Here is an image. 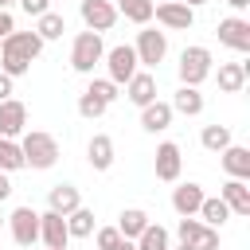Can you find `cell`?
<instances>
[{
    "label": "cell",
    "mask_w": 250,
    "mask_h": 250,
    "mask_svg": "<svg viewBox=\"0 0 250 250\" xmlns=\"http://www.w3.org/2000/svg\"><path fill=\"white\" fill-rule=\"evenodd\" d=\"M39 51H43V39L35 31H12L8 39H0V70L8 78H23L39 59Z\"/></svg>",
    "instance_id": "obj_1"
},
{
    "label": "cell",
    "mask_w": 250,
    "mask_h": 250,
    "mask_svg": "<svg viewBox=\"0 0 250 250\" xmlns=\"http://www.w3.org/2000/svg\"><path fill=\"white\" fill-rule=\"evenodd\" d=\"M20 137H23V141H20L23 168H39V172H47V168L59 164V141H55L51 133H43V129H23Z\"/></svg>",
    "instance_id": "obj_2"
},
{
    "label": "cell",
    "mask_w": 250,
    "mask_h": 250,
    "mask_svg": "<svg viewBox=\"0 0 250 250\" xmlns=\"http://www.w3.org/2000/svg\"><path fill=\"white\" fill-rule=\"evenodd\" d=\"M102 55H105V43H102V35L98 31H78L74 35V43H70V66L78 70V74H94V66L102 62Z\"/></svg>",
    "instance_id": "obj_3"
},
{
    "label": "cell",
    "mask_w": 250,
    "mask_h": 250,
    "mask_svg": "<svg viewBox=\"0 0 250 250\" xmlns=\"http://www.w3.org/2000/svg\"><path fill=\"white\" fill-rule=\"evenodd\" d=\"M176 70H180V86H203L211 78V51L207 47H184Z\"/></svg>",
    "instance_id": "obj_4"
},
{
    "label": "cell",
    "mask_w": 250,
    "mask_h": 250,
    "mask_svg": "<svg viewBox=\"0 0 250 250\" xmlns=\"http://www.w3.org/2000/svg\"><path fill=\"white\" fill-rule=\"evenodd\" d=\"M133 51H137V62H141L145 70H152V66H160L164 55H168V35L156 31V27H145V31H137Z\"/></svg>",
    "instance_id": "obj_5"
},
{
    "label": "cell",
    "mask_w": 250,
    "mask_h": 250,
    "mask_svg": "<svg viewBox=\"0 0 250 250\" xmlns=\"http://www.w3.org/2000/svg\"><path fill=\"white\" fill-rule=\"evenodd\" d=\"M102 59H105V66H109V82H117V86H121V82H129V78L141 70V62H137V51H133L129 43H117V47H109Z\"/></svg>",
    "instance_id": "obj_6"
},
{
    "label": "cell",
    "mask_w": 250,
    "mask_h": 250,
    "mask_svg": "<svg viewBox=\"0 0 250 250\" xmlns=\"http://www.w3.org/2000/svg\"><path fill=\"white\" fill-rule=\"evenodd\" d=\"M152 16H156V23L168 27V31H188V27L195 23V8H188V4H180V0H160V4H152Z\"/></svg>",
    "instance_id": "obj_7"
},
{
    "label": "cell",
    "mask_w": 250,
    "mask_h": 250,
    "mask_svg": "<svg viewBox=\"0 0 250 250\" xmlns=\"http://www.w3.org/2000/svg\"><path fill=\"white\" fill-rule=\"evenodd\" d=\"M4 223H8V230H12V238H16L20 246L39 242V211H31V207H16Z\"/></svg>",
    "instance_id": "obj_8"
},
{
    "label": "cell",
    "mask_w": 250,
    "mask_h": 250,
    "mask_svg": "<svg viewBox=\"0 0 250 250\" xmlns=\"http://www.w3.org/2000/svg\"><path fill=\"white\" fill-rule=\"evenodd\" d=\"M39 242L43 246H51V250H66V242H70V230H66V215H59V211H43L39 215Z\"/></svg>",
    "instance_id": "obj_9"
},
{
    "label": "cell",
    "mask_w": 250,
    "mask_h": 250,
    "mask_svg": "<svg viewBox=\"0 0 250 250\" xmlns=\"http://www.w3.org/2000/svg\"><path fill=\"white\" fill-rule=\"evenodd\" d=\"M82 23L90 27V31H109L113 23H117V4H109V0H82Z\"/></svg>",
    "instance_id": "obj_10"
},
{
    "label": "cell",
    "mask_w": 250,
    "mask_h": 250,
    "mask_svg": "<svg viewBox=\"0 0 250 250\" xmlns=\"http://www.w3.org/2000/svg\"><path fill=\"white\" fill-rule=\"evenodd\" d=\"M219 43L230 51H250V20H242V16L219 20Z\"/></svg>",
    "instance_id": "obj_11"
},
{
    "label": "cell",
    "mask_w": 250,
    "mask_h": 250,
    "mask_svg": "<svg viewBox=\"0 0 250 250\" xmlns=\"http://www.w3.org/2000/svg\"><path fill=\"white\" fill-rule=\"evenodd\" d=\"M27 129V105L20 98H4L0 102V137H20Z\"/></svg>",
    "instance_id": "obj_12"
},
{
    "label": "cell",
    "mask_w": 250,
    "mask_h": 250,
    "mask_svg": "<svg viewBox=\"0 0 250 250\" xmlns=\"http://www.w3.org/2000/svg\"><path fill=\"white\" fill-rule=\"evenodd\" d=\"M180 168H184L180 145H176V141H164V145H156V180H164V184H176V180H180Z\"/></svg>",
    "instance_id": "obj_13"
},
{
    "label": "cell",
    "mask_w": 250,
    "mask_h": 250,
    "mask_svg": "<svg viewBox=\"0 0 250 250\" xmlns=\"http://www.w3.org/2000/svg\"><path fill=\"white\" fill-rule=\"evenodd\" d=\"M125 98L141 109V105H148V102H156V74L152 70H137L129 82H125Z\"/></svg>",
    "instance_id": "obj_14"
},
{
    "label": "cell",
    "mask_w": 250,
    "mask_h": 250,
    "mask_svg": "<svg viewBox=\"0 0 250 250\" xmlns=\"http://www.w3.org/2000/svg\"><path fill=\"white\" fill-rule=\"evenodd\" d=\"M219 164H223V172L230 176V180H250V148H242V145H227L223 152H219Z\"/></svg>",
    "instance_id": "obj_15"
},
{
    "label": "cell",
    "mask_w": 250,
    "mask_h": 250,
    "mask_svg": "<svg viewBox=\"0 0 250 250\" xmlns=\"http://www.w3.org/2000/svg\"><path fill=\"white\" fill-rule=\"evenodd\" d=\"M86 160H90L94 172H109L113 168V141L105 133H94L90 145H86Z\"/></svg>",
    "instance_id": "obj_16"
},
{
    "label": "cell",
    "mask_w": 250,
    "mask_h": 250,
    "mask_svg": "<svg viewBox=\"0 0 250 250\" xmlns=\"http://www.w3.org/2000/svg\"><path fill=\"white\" fill-rule=\"evenodd\" d=\"M219 199L230 207V215H250V188H246V180H230V176H227Z\"/></svg>",
    "instance_id": "obj_17"
},
{
    "label": "cell",
    "mask_w": 250,
    "mask_h": 250,
    "mask_svg": "<svg viewBox=\"0 0 250 250\" xmlns=\"http://www.w3.org/2000/svg\"><path fill=\"white\" fill-rule=\"evenodd\" d=\"M172 125V105L168 102H148L141 105V129L145 133H164Z\"/></svg>",
    "instance_id": "obj_18"
},
{
    "label": "cell",
    "mask_w": 250,
    "mask_h": 250,
    "mask_svg": "<svg viewBox=\"0 0 250 250\" xmlns=\"http://www.w3.org/2000/svg\"><path fill=\"white\" fill-rule=\"evenodd\" d=\"M172 113H184V117H199L203 113V94H199V86H180L176 94H172Z\"/></svg>",
    "instance_id": "obj_19"
},
{
    "label": "cell",
    "mask_w": 250,
    "mask_h": 250,
    "mask_svg": "<svg viewBox=\"0 0 250 250\" xmlns=\"http://www.w3.org/2000/svg\"><path fill=\"white\" fill-rule=\"evenodd\" d=\"M47 207L59 211V215H70L74 207H82V195H78L74 184H55V188L47 191Z\"/></svg>",
    "instance_id": "obj_20"
},
{
    "label": "cell",
    "mask_w": 250,
    "mask_h": 250,
    "mask_svg": "<svg viewBox=\"0 0 250 250\" xmlns=\"http://www.w3.org/2000/svg\"><path fill=\"white\" fill-rule=\"evenodd\" d=\"M199 203H203V188H199V184H191V180H188V184H180V188L172 191V211H176V215H195V211H199Z\"/></svg>",
    "instance_id": "obj_21"
},
{
    "label": "cell",
    "mask_w": 250,
    "mask_h": 250,
    "mask_svg": "<svg viewBox=\"0 0 250 250\" xmlns=\"http://www.w3.org/2000/svg\"><path fill=\"white\" fill-rule=\"evenodd\" d=\"M246 74H250L246 62H219V90L223 94H238L246 86Z\"/></svg>",
    "instance_id": "obj_22"
},
{
    "label": "cell",
    "mask_w": 250,
    "mask_h": 250,
    "mask_svg": "<svg viewBox=\"0 0 250 250\" xmlns=\"http://www.w3.org/2000/svg\"><path fill=\"white\" fill-rule=\"evenodd\" d=\"M195 215H199V223H207V227H215V230H219V227L230 219V207H227L219 195H203V203H199V211H195Z\"/></svg>",
    "instance_id": "obj_23"
},
{
    "label": "cell",
    "mask_w": 250,
    "mask_h": 250,
    "mask_svg": "<svg viewBox=\"0 0 250 250\" xmlns=\"http://www.w3.org/2000/svg\"><path fill=\"white\" fill-rule=\"evenodd\" d=\"M148 223H152V219H148V211H141V207H125V211H121V219H117V230H121V238H137Z\"/></svg>",
    "instance_id": "obj_24"
},
{
    "label": "cell",
    "mask_w": 250,
    "mask_h": 250,
    "mask_svg": "<svg viewBox=\"0 0 250 250\" xmlns=\"http://www.w3.org/2000/svg\"><path fill=\"white\" fill-rule=\"evenodd\" d=\"M62 31H66V20H62L59 12H43V16H35V35H39L43 43L62 39Z\"/></svg>",
    "instance_id": "obj_25"
},
{
    "label": "cell",
    "mask_w": 250,
    "mask_h": 250,
    "mask_svg": "<svg viewBox=\"0 0 250 250\" xmlns=\"http://www.w3.org/2000/svg\"><path fill=\"white\" fill-rule=\"evenodd\" d=\"M66 230H70V238H90L94 234V211L90 207H74L66 215Z\"/></svg>",
    "instance_id": "obj_26"
},
{
    "label": "cell",
    "mask_w": 250,
    "mask_h": 250,
    "mask_svg": "<svg viewBox=\"0 0 250 250\" xmlns=\"http://www.w3.org/2000/svg\"><path fill=\"white\" fill-rule=\"evenodd\" d=\"M117 16H125L129 23H148L152 20V0H117Z\"/></svg>",
    "instance_id": "obj_27"
},
{
    "label": "cell",
    "mask_w": 250,
    "mask_h": 250,
    "mask_svg": "<svg viewBox=\"0 0 250 250\" xmlns=\"http://www.w3.org/2000/svg\"><path fill=\"white\" fill-rule=\"evenodd\" d=\"M133 242H137V250H168V230L160 223H148Z\"/></svg>",
    "instance_id": "obj_28"
},
{
    "label": "cell",
    "mask_w": 250,
    "mask_h": 250,
    "mask_svg": "<svg viewBox=\"0 0 250 250\" xmlns=\"http://www.w3.org/2000/svg\"><path fill=\"white\" fill-rule=\"evenodd\" d=\"M199 145H203L207 152H223V148L230 145V129H227V125H203Z\"/></svg>",
    "instance_id": "obj_29"
},
{
    "label": "cell",
    "mask_w": 250,
    "mask_h": 250,
    "mask_svg": "<svg viewBox=\"0 0 250 250\" xmlns=\"http://www.w3.org/2000/svg\"><path fill=\"white\" fill-rule=\"evenodd\" d=\"M23 168V152L12 137H0V172H20Z\"/></svg>",
    "instance_id": "obj_30"
},
{
    "label": "cell",
    "mask_w": 250,
    "mask_h": 250,
    "mask_svg": "<svg viewBox=\"0 0 250 250\" xmlns=\"http://www.w3.org/2000/svg\"><path fill=\"white\" fill-rule=\"evenodd\" d=\"M105 109H109V105H105L102 98H94L90 90H82V98H78V113H82L86 121H98V117H102Z\"/></svg>",
    "instance_id": "obj_31"
},
{
    "label": "cell",
    "mask_w": 250,
    "mask_h": 250,
    "mask_svg": "<svg viewBox=\"0 0 250 250\" xmlns=\"http://www.w3.org/2000/svg\"><path fill=\"white\" fill-rule=\"evenodd\" d=\"M86 90H90L94 98H102L105 105H113V102H117V82H109V78H94Z\"/></svg>",
    "instance_id": "obj_32"
},
{
    "label": "cell",
    "mask_w": 250,
    "mask_h": 250,
    "mask_svg": "<svg viewBox=\"0 0 250 250\" xmlns=\"http://www.w3.org/2000/svg\"><path fill=\"white\" fill-rule=\"evenodd\" d=\"M121 246V230L117 227H102L98 230V250H117Z\"/></svg>",
    "instance_id": "obj_33"
},
{
    "label": "cell",
    "mask_w": 250,
    "mask_h": 250,
    "mask_svg": "<svg viewBox=\"0 0 250 250\" xmlns=\"http://www.w3.org/2000/svg\"><path fill=\"white\" fill-rule=\"evenodd\" d=\"M195 250H219V230H215V227H207V230L199 234V242H195Z\"/></svg>",
    "instance_id": "obj_34"
},
{
    "label": "cell",
    "mask_w": 250,
    "mask_h": 250,
    "mask_svg": "<svg viewBox=\"0 0 250 250\" xmlns=\"http://www.w3.org/2000/svg\"><path fill=\"white\" fill-rule=\"evenodd\" d=\"M20 8L27 16H43V12H51V0H20Z\"/></svg>",
    "instance_id": "obj_35"
},
{
    "label": "cell",
    "mask_w": 250,
    "mask_h": 250,
    "mask_svg": "<svg viewBox=\"0 0 250 250\" xmlns=\"http://www.w3.org/2000/svg\"><path fill=\"white\" fill-rule=\"evenodd\" d=\"M16 31V20H12V12L8 8H0V39H8Z\"/></svg>",
    "instance_id": "obj_36"
},
{
    "label": "cell",
    "mask_w": 250,
    "mask_h": 250,
    "mask_svg": "<svg viewBox=\"0 0 250 250\" xmlns=\"http://www.w3.org/2000/svg\"><path fill=\"white\" fill-rule=\"evenodd\" d=\"M12 82H16V78H8V74L0 70V102H4V98H12Z\"/></svg>",
    "instance_id": "obj_37"
},
{
    "label": "cell",
    "mask_w": 250,
    "mask_h": 250,
    "mask_svg": "<svg viewBox=\"0 0 250 250\" xmlns=\"http://www.w3.org/2000/svg\"><path fill=\"white\" fill-rule=\"evenodd\" d=\"M12 195V180H8V172H0V203Z\"/></svg>",
    "instance_id": "obj_38"
},
{
    "label": "cell",
    "mask_w": 250,
    "mask_h": 250,
    "mask_svg": "<svg viewBox=\"0 0 250 250\" xmlns=\"http://www.w3.org/2000/svg\"><path fill=\"white\" fill-rule=\"evenodd\" d=\"M227 4H230L234 12H242V8H250V0H227Z\"/></svg>",
    "instance_id": "obj_39"
},
{
    "label": "cell",
    "mask_w": 250,
    "mask_h": 250,
    "mask_svg": "<svg viewBox=\"0 0 250 250\" xmlns=\"http://www.w3.org/2000/svg\"><path fill=\"white\" fill-rule=\"evenodd\" d=\"M117 250H137V242H133V238H121V246H117Z\"/></svg>",
    "instance_id": "obj_40"
},
{
    "label": "cell",
    "mask_w": 250,
    "mask_h": 250,
    "mask_svg": "<svg viewBox=\"0 0 250 250\" xmlns=\"http://www.w3.org/2000/svg\"><path fill=\"white\" fill-rule=\"evenodd\" d=\"M180 4H188V8H203L207 0H180Z\"/></svg>",
    "instance_id": "obj_41"
},
{
    "label": "cell",
    "mask_w": 250,
    "mask_h": 250,
    "mask_svg": "<svg viewBox=\"0 0 250 250\" xmlns=\"http://www.w3.org/2000/svg\"><path fill=\"white\" fill-rule=\"evenodd\" d=\"M168 250H172V246H168ZM176 250H195V246H188V242H180V246H176Z\"/></svg>",
    "instance_id": "obj_42"
},
{
    "label": "cell",
    "mask_w": 250,
    "mask_h": 250,
    "mask_svg": "<svg viewBox=\"0 0 250 250\" xmlns=\"http://www.w3.org/2000/svg\"><path fill=\"white\" fill-rule=\"evenodd\" d=\"M12 4H20V0H0V8H12Z\"/></svg>",
    "instance_id": "obj_43"
},
{
    "label": "cell",
    "mask_w": 250,
    "mask_h": 250,
    "mask_svg": "<svg viewBox=\"0 0 250 250\" xmlns=\"http://www.w3.org/2000/svg\"><path fill=\"white\" fill-rule=\"evenodd\" d=\"M0 227H4V215H0Z\"/></svg>",
    "instance_id": "obj_44"
},
{
    "label": "cell",
    "mask_w": 250,
    "mask_h": 250,
    "mask_svg": "<svg viewBox=\"0 0 250 250\" xmlns=\"http://www.w3.org/2000/svg\"><path fill=\"white\" fill-rule=\"evenodd\" d=\"M152 4H156V0H152Z\"/></svg>",
    "instance_id": "obj_45"
},
{
    "label": "cell",
    "mask_w": 250,
    "mask_h": 250,
    "mask_svg": "<svg viewBox=\"0 0 250 250\" xmlns=\"http://www.w3.org/2000/svg\"><path fill=\"white\" fill-rule=\"evenodd\" d=\"M47 250H51V246H47Z\"/></svg>",
    "instance_id": "obj_46"
}]
</instances>
